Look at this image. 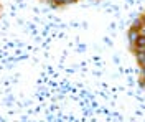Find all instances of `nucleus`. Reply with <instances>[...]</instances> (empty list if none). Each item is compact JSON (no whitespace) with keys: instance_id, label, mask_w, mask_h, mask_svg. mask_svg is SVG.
Here are the masks:
<instances>
[{"instance_id":"obj_1","label":"nucleus","mask_w":145,"mask_h":122,"mask_svg":"<svg viewBox=\"0 0 145 122\" xmlns=\"http://www.w3.org/2000/svg\"><path fill=\"white\" fill-rule=\"evenodd\" d=\"M130 50L134 51V53H138V51H144L145 50V35H138V38L135 40V43L130 46Z\"/></svg>"},{"instance_id":"obj_2","label":"nucleus","mask_w":145,"mask_h":122,"mask_svg":"<svg viewBox=\"0 0 145 122\" xmlns=\"http://www.w3.org/2000/svg\"><path fill=\"white\" fill-rule=\"evenodd\" d=\"M138 35H140V30H137V28H129V33H127V38H129V43H130V46L135 43V40L138 38Z\"/></svg>"},{"instance_id":"obj_3","label":"nucleus","mask_w":145,"mask_h":122,"mask_svg":"<svg viewBox=\"0 0 145 122\" xmlns=\"http://www.w3.org/2000/svg\"><path fill=\"white\" fill-rule=\"evenodd\" d=\"M135 58H137V63L140 65V68H145V55L144 53H142V51L135 53Z\"/></svg>"},{"instance_id":"obj_4","label":"nucleus","mask_w":145,"mask_h":122,"mask_svg":"<svg viewBox=\"0 0 145 122\" xmlns=\"http://www.w3.org/2000/svg\"><path fill=\"white\" fill-rule=\"evenodd\" d=\"M142 27H144V22H142V17H140L138 20H135V22H134V25H132V28H137V30H140Z\"/></svg>"},{"instance_id":"obj_5","label":"nucleus","mask_w":145,"mask_h":122,"mask_svg":"<svg viewBox=\"0 0 145 122\" xmlns=\"http://www.w3.org/2000/svg\"><path fill=\"white\" fill-rule=\"evenodd\" d=\"M51 3L54 7H63V5H66V0H51Z\"/></svg>"},{"instance_id":"obj_6","label":"nucleus","mask_w":145,"mask_h":122,"mask_svg":"<svg viewBox=\"0 0 145 122\" xmlns=\"http://www.w3.org/2000/svg\"><path fill=\"white\" fill-rule=\"evenodd\" d=\"M78 0H66V5H71V3H76Z\"/></svg>"},{"instance_id":"obj_7","label":"nucleus","mask_w":145,"mask_h":122,"mask_svg":"<svg viewBox=\"0 0 145 122\" xmlns=\"http://www.w3.org/2000/svg\"><path fill=\"white\" fill-rule=\"evenodd\" d=\"M142 78H145V68H142Z\"/></svg>"},{"instance_id":"obj_8","label":"nucleus","mask_w":145,"mask_h":122,"mask_svg":"<svg viewBox=\"0 0 145 122\" xmlns=\"http://www.w3.org/2000/svg\"><path fill=\"white\" fill-rule=\"evenodd\" d=\"M142 22H144V27H145V13L142 15Z\"/></svg>"},{"instance_id":"obj_9","label":"nucleus","mask_w":145,"mask_h":122,"mask_svg":"<svg viewBox=\"0 0 145 122\" xmlns=\"http://www.w3.org/2000/svg\"><path fill=\"white\" fill-rule=\"evenodd\" d=\"M142 84H144V86H145V78H142Z\"/></svg>"},{"instance_id":"obj_10","label":"nucleus","mask_w":145,"mask_h":122,"mask_svg":"<svg viewBox=\"0 0 145 122\" xmlns=\"http://www.w3.org/2000/svg\"><path fill=\"white\" fill-rule=\"evenodd\" d=\"M142 53H144V55H145V50H144V51H142Z\"/></svg>"}]
</instances>
